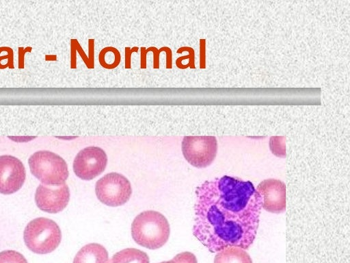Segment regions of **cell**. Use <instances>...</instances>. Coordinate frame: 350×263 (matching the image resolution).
Listing matches in <instances>:
<instances>
[{
    "label": "cell",
    "instance_id": "6da1fadb",
    "mask_svg": "<svg viewBox=\"0 0 350 263\" xmlns=\"http://www.w3.org/2000/svg\"><path fill=\"white\" fill-rule=\"evenodd\" d=\"M193 236L211 252L252 245L261 197L250 181L229 175L205 181L196 190Z\"/></svg>",
    "mask_w": 350,
    "mask_h": 263
},
{
    "label": "cell",
    "instance_id": "7a4b0ae2",
    "mask_svg": "<svg viewBox=\"0 0 350 263\" xmlns=\"http://www.w3.org/2000/svg\"><path fill=\"white\" fill-rule=\"evenodd\" d=\"M170 225L160 212L147 210L139 214L131 225V236L139 245L149 249L163 247L170 236Z\"/></svg>",
    "mask_w": 350,
    "mask_h": 263
},
{
    "label": "cell",
    "instance_id": "3957f363",
    "mask_svg": "<svg viewBox=\"0 0 350 263\" xmlns=\"http://www.w3.org/2000/svg\"><path fill=\"white\" fill-rule=\"evenodd\" d=\"M26 246L36 253L46 254L53 251L59 245L62 233L58 225L44 217L31 221L24 230Z\"/></svg>",
    "mask_w": 350,
    "mask_h": 263
},
{
    "label": "cell",
    "instance_id": "277c9868",
    "mask_svg": "<svg viewBox=\"0 0 350 263\" xmlns=\"http://www.w3.org/2000/svg\"><path fill=\"white\" fill-rule=\"evenodd\" d=\"M31 173L42 184L55 186L65 183L68 177V166L65 160L49 151H38L28 160Z\"/></svg>",
    "mask_w": 350,
    "mask_h": 263
},
{
    "label": "cell",
    "instance_id": "5b68a950",
    "mask_svg": "<svg viewBox=\"0 0 350 263\" xmlns=\"http://www.w3.org/2000/svg\"><path fill=\"white\" fill-rule=\"evenodd\" d=\"M96 195L103 204L117 207L126 203L132 194L130 181L118 173H109L99 179L95 186Z\"/></svg>",
    "mask_w": 350,
    "mask_h": 263
},
{
    "label": "cell",
    "instance_id": "8992f818",
    "mask_svg": "<svg viewBox=\"0 0 350 263\" xmlns=\"http://www.w3.org/2000/svg\"><path fill=\"white\" fill-rule=\"evenodd\" d=\"M181 149L184 158L191 165L202 168L214 161L217 142L215 136H185Z\"/></svg>",
    "mask_w": 350,
    "mask_h": 263
},
{
    "label": "cell",
    "instance_id": "52a82bcc",
    "mask_svg": "<svg viewBox=\"0 0 350 263\" xmlns=\"http://www.w3.org/2000/svg\"><path fill=\"white\" fill-rule=\"evenodd\" d=\"M107 164V156L103 149L90 146L81 150L73 162V171L81 179L91 180L101 174Z\"/></svg>",
    "mask_w": 350,
    "mask_h": 263
},
{
    "label": "cell",
    "instance_id": "ba28073f",
    "mask_svg": "<svg viewBox=\"0 0 350 263\" xmlns=\"http://www.w3.org/2000/svg\"><path fill=\"white\" fill-rule=\"evenodd\" d=\"M70 199V190L66 184L49 186L40 184L35 194L38 208L44 212L55 214L62 211Z\"/></svg>",
    "mask_w": 350,
    "mask_h": 263
},
{
    "label": "cell",
    "instance_id": "9c48e42d",
    "mask_svg": "<svg viewBox=\"0 0 350 263\" xmlns=\"http://www.w3.org/2000/svg\"><path fill=\"white\" fill-rule=\"evenodd\" d=\"M25 168L22 162L12 155L0 156V193L17 192L25 180Z\"/></svg>",
    "mask_w": 350,
    "mask_h": 263
},
{
    "label": "cell",
    "instance_id": "30bf717a",
    "mask_svg": "<svg viewBox=\"0 0 350 263\" xmlns=\"http://www.w3.org/2000/svg\"><path fill=\"white\" fill-rule=\"evenodd\" d=\"M256 190L261 197L262 208L271 213L279 214L286 209V186L275 179L262 181Z\"/></svg>",
    "mask_w": 350,
    "mask_h": 263
},
{
    "label": "cell",
    "instance_id": "8fae6325",
    "mask_svg": "<svg viewBox=\"0 0 350 263\" xmlns=\"http://www.w3.org/2000/svg\"><path fill=\"white\" fill-rule=\"evenodd\" d=\"M108 258V252L103 245L90 243L77 252L73 263H107Z\"/></svg>",
    "mask_w": 350,
    "mask_h": 263
},
{
    "label": "cell",
    "instance_id": "7c38bea8",
    "mask_svg": "<svg viewBox=\"0 0 350 263\" xmlns=\"http://www.w3.org/2000/svg\"><path fill=\"white\" fill-rule=\"evenodd\" d=\"M214 263H252L250 255L243 249L230 247L218 252Z\"/></svg>",
    "mask_w": 350,
    "mask_h": 263
},
{
    "label": "cell",
    "instance_id": "4fadbf2b",
    "mask_svg": "<svg viewBox=\"0 0 350 263\" xmlns=\"http://www.w3.org/2000/svg\"><path fill=\"white\" fill-rule=\"evenodd\" d=\"M107 263H149V258L139 249L128 248L115 253Z\"/></svg>",
    "mask_w": 350,
    "mask_h": 263
},
{
    "label": "cell",
    "instance_id": "5bb4252c",
    "mask_svg": "<svg viewBox=\"0 0 350 263\" xmlns=\"http://www.w3.org/2000/svg\"><path fill=\"white\" fill-rule=\"evenodd\" d=\"M70 49L77 51L88 68H94V39L88 40V53L87 56L81 45L76 38L70 40Z\"/></svg>",
    "mask_w": 350,
    "mask_h": 263
},
{
    "label": "cell",
    "instance_id": "9a60e30c",
    "mask_svg": "<svg viewBox=\"0 0 350 263\" xmlns=\"http://www.w3.org/2000/svg\"><path fill=\"white\" fill-rule=\"evenodd\" d=\"M153 52V68H159V53L161 51H165L166 53V68H172V52L170 47H162L160 49H157L155 47H150L146 49V52L148 53V51Z\"/></svg>",
    "mask_w": 350,
    "mask_h": 263
},
{
    "label": "cell",
    "instance_id": "2e32d148",
    "mask_svg": "<svg viewBox=\"0 0 350 263\" xmlns=\"http://www.w3.org/2000/svg\"><path fill=\"white\" fill-rule=\"evenodd\" d=\"M0 263H27V261L21 253L6 250L0 252Z\"/></svg>",
    "mask_w": 350,
    "mask_h": 263
},
{
    "label": "cell",
    "instance_id": "e0dca14e",
    "mask_svg": "<svg viewBox=\"0 0 350 263\" xmlns=\"http://www.w3.org/2000/svg\"><path fill=\"white\" fill-rule=\"evenodd\" d=\"M270 149L272 153L281 158L285 157V138L272 137L270 139Z\"/></svg>",
    "mask_w": 350,
    "mask_h": 263
},
{
    "label": "cell",
    "instance_id": "ac0fdd59",
    "mask_svg": "<svg viewBox=\"0 0 350 263\" xmlns=\"http://www.w3.org/2000/svg\"><path fill=\"white\" fill-rule=\"evenodd\" d=\"M160 263H198V261L194 254L185 251L177 254L169 261H164Z\"/></svg>",
    "mask_w": 350,
    "mask_h": 263
},
{
    "label": "cell",
    "instance_id": "d6986e66",
    "mask_svg": "<svg viewBox=\"0 0 350 263\" xmlns=\"http://www.w3.org/2000/svg\"><path fill=\"white\" fill-rule=\"evenodd\" d=\"M183 51H188L189 54L185 56H180L176 60V65L178 68L182 64V61L187 58L191 60L192 62H194V51L191 47H181L178 48L176 51L177 53H181Z\"/></svg>",
    "mask_w": 350,
    "mask_h": 263
},
{
    "label": "cell",
    "instance_id": "ffe728a7",
    "mask_svg": "<svg viewBox=\"0 0 350 263\" xmlns=\"http://www.w3.org/2000/svg\"><path fill=\"white\" fill-rule=\"evenodd\" d=\"M139 50L138 47H133L132 48L125 47V68H131V55L133 52H137Z\"/></svg>",
    "mask_w": 350,
    "mask_h": 263
},
{
    "label": "cell",
    "instance_id": "44dd1931",
    "mask_svg": "<svg viewBox=\"0 0 350 263\" xmlns=\"http://www.w3.org/2000/svg\"><path fill=\"white\" fill-rule=\"evenodd\" d=\"M32 50L31 47H26L25 48L18 47V68H24L25 55L27 52H31Z\"/></svg>",
    "mask_w": 350,
    "mask_h": 263
},
{
    "label": "cell",
    "instance_id": "7402d4cb",
    "mask_svg": "<svg viewBox=\"0 0 350 263\" xmlns=\"http://www.w3.org/2000/svg\"><path fill=\"white\" fill-rule=\"evenodd\" d=\"M6 51L8 55L0 56V62L2 60H7L11 64H14V52L12 48L9 47H1L0 53Z\"/></svg>",
    "mask_w": 350,
    "mask_h": 263
},
{
    "label": "cell",
    "instance_id": "603a6c76",
    "mask_svg": "<svg viewBox=\"0 0 350 263\" xmlns=\"http://www.w3.org/2000/svg\"><path fill=\"white\" fill-rule=\"evenodd\" d=\"M146 49L144 47H142L140 48L141 50V55H140V67L141 68H146Z\"/></svg>",
    "mask_w": 350,
    "mask_h": 263
}]
</instances>
